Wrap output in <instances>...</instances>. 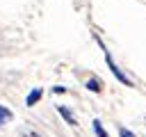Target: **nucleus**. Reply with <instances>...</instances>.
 <instances>
[{
	"label": "nucleus",
	"instance_id": "1",
	"mask_svg": "<svg viewBox=\"0 0 146 137\" xmlns=\"http://www.w3.org/2000/svg\"><path fill=\"white\" fill-rule=\"evenodd\" d=\"M105 62H107V66H110V71H112V75H114V78H116V80H119L121 84H125V87H132V82H130V78H128V75H125V73H123L121 68H119V64H116V62H114V59L110 57V53H105Z\"/></svg>",
	"mask_w": 146,
	"mask_h": 137
},
{
	"label": "nucleus",
	"instance_id": "2",
	"mask_svg": "<svg viewBox=\"0 0 146 137\" xmlns=\"http://www.w3.org/2000/svg\"><path fill=\"white\" fill-rule=\"evenodd\" d=\"M57 112H59V116H62L68 126H75V116H73V112H71L66 105H57Z\"/></svg>",
	"mask_w": 146,
	"mask_h": 137
},
{
	"label": "nucleus",
	"instance_id": "3",
	"mask_svg": "<svg viewBox=\"0 0 146 137\" xmlns=\"http://www.w3.org/2000/svg\"><path fill=\"white\" fill-rule=\"evenodd\" d=\"M41 96H43V91H41V89H32V91L27 94V98H25V105H27V107H32V105H36Z\"/></svg>",
	"mask_w": 146,
	"mask_h": 137
},
{
	"label": "nucleus",
	"instance_id": "4",
	"mask_svg": "<svg viewBox=\"0 0 146 137\" xmlns=\"http://www.w3.org/2000/svg\"><path fill=\"white\" fill-rule=\"evenodd\" d=\"M11 119H14L11 110H9V107H5V105H0V128H2L7 121H11Z\"/></svg>",
	"mask_w": 146,
	"mask_h": 137
},
{
	"label": "nucleus",
	"instance_id": "5",
	"mask_svg": "<svg viewBox=\"0 0 146 137\" xmlns=\"http://www.w3.org/2000/svg\"><path fill=\"white\" fill-rule=\"evenodd\" d=\"M91 128H94V132H96V137H110V135H107V130L103 128V123H100L98 119H94V121H91Z\"/></svg>",
	"mask_w": 146,
	"mask_h": 137
},
{
	"label": "nucleus",
	"instance_id": "6",
	"mask_svg": "<svg viewBox=\"0 0 146 137\" xmlns=\"http://www.w3.org/2000/svg\"><path fill=\"white\" fill-rule=\"evenodd\" d=\"M87 89L96 94V91H100V89H103V82H100V80H96V78H91V80H87Z\"/></svg>",
	"mask_w": 146,
	"mask_h": 137
},
{
	"label": "nucleus",
	"instance_id": "7",
	"mask_svg": "<svg viewBox=\"0 0 146 137\" xmlns=\"http://www.w3.org/2000/svg\"><path fill=\"white\" fill-rule=\"evenodd\" d=\"M119 135H121V137H135V132H130V130L123 128V126H119Z\"/></svg>",
	"mask_w": 146,
	"mask_h": 137
},
{
	"label": "nucleus",
	"instance_id": "8",
	"mask_svg": "<svg viewBox=\"0 0 146 137\" xmlns=\"http://www.w3.org/2000/svg\"><path fill=\"white\" fill-rule=\"evenodd\" d=\"M52 94H66V87H62V84H55V87H52Z\"/></svg>",
	"mask_w": 146,
	"mask_h": 137
}]
</instances>
